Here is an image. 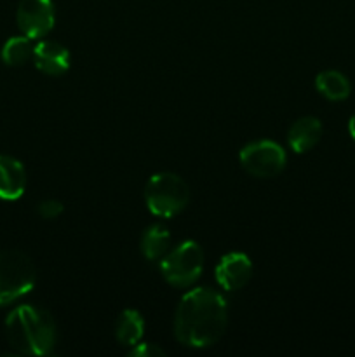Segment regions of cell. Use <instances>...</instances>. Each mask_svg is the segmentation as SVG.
Wrapping results in <instances>:
<instances>
[{
	"label": "cell",
	"instance_id": "cell-1",
	"mask_svg": "<svg viewBox=\"0 0 355 357\" xmlns=\"http://www.w3.org/2000/svg\"><path fill=\"white\" fill-rule=\"evenodd\" d=\"M228 305L212 288H195L181 298L174 316V337L184 347L205 349L225 333Z\"/></svg>",
	"mask_w": 355,
	"mask_h": 357
},
{
	"label": "cell",
	"instance_id": "cell-2",
	"mask_svg": "<svg viewBox=\"0 0 355 357\" xmlns=\"http://www.w3.org/2000/svg\"><path fill=\"white\" fill-rule=\"evenodd\" d=\"M6 335L17 352L26 356H47L54 351V317L45 309L35 305H19L7 316Z\"/></svg>",
	"mask_w": 355,
	"mask_h": 357
},
{
	"label": "cell",
	"instance_id": "cell-3",
	"mask_svg": "<svg viewBox=\"0 0 355 357\" xmlns=\"http://www.w3.org/2000/svg\"><path fill=\"white\" fill-rule=\"evenodd\" d=\"M145 201L150 213L160 218L176 216L187 208L190 201V188L187 181L176 173H157L145 187Z\"/></svg>",
	"mask_w": 355,
	"mask_h": 357
},
{
	"label": "cell",
	"instance_id": "cell-4",
	"mask_svg": "<svg viewBox=\"0 0 355 357\" xmlns=\"http://www.w3.org/2000/svg\"><path fill=\"white\" fill-rule=\"evenodd\" d=\"M37 271L30 257L16 250L0 253V305L16 302L33 289Z\"/></svg>",
	"mask_w": 355,
	"mask_h": 357
},
{
	"label": "cell",
	"instance_id": "cell-5",
	"mask_svg": "<svg viewBox=\"0 0 355 357\" xmlns=\"http://www.w3.org/2000/svg\"><path fill=\"white\" fill-rule=\"evenodd\" d=\"M204 268V251L195 241H184L171 250L160 260L164 279L174 288H188L194 284Z\"/></svg>",
	"mask_w": 355,
	"mask_h": 357
},
{
	"label": "cell",
	"instance_id": "cell-6",
	"mask_svg": "<svg viewBox=\"0 0 355 357\" xmlns=\"http://www.w3.org/2000/svg\"><path fill=\"white\" fill-rule=\"evenodd\" d=\"M240 164L253 176L274 178L285 167V150L271 139H258L240 150Z\"/></svg>",
	"mask_w": 355,
	"mask_h": 357
},
{
	"label": "cell",
	"instance_id": "cell-7",
	"mask_svg": "<svg viewBox=\"0 0 355 357\" xmlns=\"http://www.w3.org/2000/svg\"><path fill=\"white\" fill-rule=\"evenodd\" d=\"M16 20L23 35L30 38L44 37L54 28V3L52 0H21Z\"/></svg>",
	"mask_w": 355,
	"mask_h": 357
},
{
	"label": "cell",
	"instance_id": "cell-8",
	"mask_svg": "<svg viewBox=\"0 0 355 357\" xmlns=\"http://www.w3.org/2000/svg\"><path fill=\"white\" fill-rule=\"evenodd\" d=\"M216 281L226 291L244 288L253 275V261L246 253L232 251L226 253L216 265Z\"/></svg>",
	"mask_w": 355,
	"mask_h": 357
},
{
	"label": "cell",
	"instance_id": "cell-9",
	"mask_svg": "<svg viewBox=\"0 0 355 357\" xmlns=\"http://www.w3.org/2000/svg\"><path fill=\"white\" fill-rule=\"evenodd\" d=\"M33 63L45 75H63L70 68V51L56 40H42L33 47Z\"/></svg>",
	"mask_w": 355,
	"mask_h": 357
},
{
	"label": "cell",
	"instance_id": "cell-10",
	"mask_svg": "<svg viewBox=\"0 0 355 357\" xmlns=\"http://www.w3.org/2000/svg\"><path fill=\"white\" fill-rule=\"evenodd\" d=\"M26 187V171L17 159L0 155V199L16 201Z\"/></svg>",
	"mask_w": 355,
	"mask_h": 357
},
{
	"label": "cell",
	"instance_id": "cell-11",
	"mask_svg": "<svg viewBox=\"0 0 355 357\" xmlns=\"http://www.w3.org/2000/svg\"><path fill=\"white\" fill-rule=\"evenodd\" d=\"M322 124L317 117H301L292 122L287 132V143L296 153H306L320 142Z\"/></svg>",
	"mask_w": 355,
	"mask_h": 357
},
{
	"label": "cell",
	"instance_id": "cell-12",
	"mask_svg": "<svg viewBox=\"0 0 355 357\" xmlns=\"http://www.w3.org/2000/svg\"><path fill=\"white\" fill-rule=\"evenodd\" d=\"M171 250V232L167 227L153 223L141 236V253L146 260H162Z\"/></svg>",
	"mask_w": 355,
	"mask_h": 357
},
{
	"label": "cell",
	"instance_id": "cell-13",
	"mask_svg": "<svg viewBox=\"0 0 355 357\" xmlns=\"http://www.w3.org/2000/svg\"><path fill=\"white\" fill-rule=\"evenodd\" d=\"M315 87L329 101H343L352 93L350 80L338 70H324V72H320L315 79Z\"/></svg>",
	"mask_w": 355,
	"mask_h": 357
},
{
	"label": "cell",
	"instance_id": "cell-14",
	"mask_svg": "<svg viewBox=\"0 0 355 357\" xmlns=\"http://www.w3.org/2000/svg\"><path fill=\"white\" fill-rule=\"evenodd\" d=\"M143 333H145V319L141 314L134 309H125L115 324V337L118 344L134 347L141 342Z\"/></svg>",
	"mask_w": 355,
	"mask_h": 357
},
{
	"label": "cell",
	"instance_id": "cell-15",
	"mask_svg": "<svg viewBox=\"0 0 355 357\" xmlns=\"http://www.w3.org/2000/svg\"><path fill=\"white\" fill-rule=\"evenodd\" d=\"M33 47L31 38L26 35L10 37L2 47V61L9 66H19L33 58Z\"/></svg>",
	"mask_w": 355,
	"mask_h": 357
},
{
	"label": "cell",
	"instance_id": "cell-16",
	"mask_svg": "<svg viewBox=\"0 0 355 357\" xmlns=\"http://www.w3.org/2000/svg\"><path fill=\"white\" fill-rule=\"evenodd\" d=\"M129 356L132 357H164L166 356V351L162 347H159L157 344H148V342H139L134 347L131 349Z\"/></svg>",
	"mask_w": 355,
	"mask_h": 357
},
{
	"label": "cell",
	"instance_id": "cell-17",
	"mask_svg": "<svg viewBox=\"0 0 355 357\" xmlns=\"http://www.w3.org/2000/svg\"><path fill=\"white\" fill-rule=\"evenodd\" d=\"M37 211L42 218L54 220L63 213V204L59 201H56V199H45V201H42L38 204Z\"/></svg>",
	"mask_w": 355,
	"mask_h": 357
},
{
	"label": "cell",
	"instance_id": "cell-18",
	"mask_svg": "<svg viewBox=\"0 0 355 357\" xmlns=\"http://www.w3.org/2000/svg\"><path fill=\"white\" fill-rule=\"evenodd\" d=\"M348 131H350V136L355 139V114L352 115L350 121H348Z\"/></svg>",
	"mask_w": 355,
	"mask_h": 357
}]
</instances>
